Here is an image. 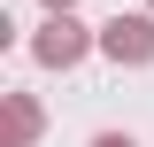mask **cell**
<instances>
[{"instance_id": "obj_4", "label": "cell", "mask_w": 154, "mask_h": 147, "mask_svg": "<svg viewBox=\"0 0 154 147\" xmlns=\"http://www.w3.org/2000/svg\"><path fill=\"white\" fill-rule=\"evenodd\" d=\"M93 147H139L131 132H93Z\"/></svg>"}, {"instance_id": "obj_3", "label": "cell", "mask_w": 154, "mask_h": 147, "mask_svg": "<svg viewBox=\"0 0 154 147\" xmlns=\"http://www.w3.org/2000/svg\"><path fill=\"white\" fill-rule=\"evenodd\" d=\"M0 109H8V139H0V147H38V132H46V109H38L31 93H0Z\"/></svg>"}, {"instance_id": "obj_6", "label": "cell", "mask_w": 154, "mask_h": 147, "mask_svg": "<svg viewBox=\"0 0 154 147\" xmlns=\"http://www.w3.org/2000/svg\"><path fill=\"white\" fill-rule=\"evenodd\" d=\"M146 16H154V0H146Z\"/></svg>"}, {"instance_id": "obj_2", "label": "cell", "mask_w": 154, "mask_h": 147, "mask_svg": "<svg viewBox=\"0 0 154 147\" xmlns=\"http://www.w3.org/2000/svg\"><path fill=\"white\" fill-rule=\"evenodd\" d=\"M100 54H108L116 70H146V62H154V16H146V8H139V16L116 8V16L100 23Z\"/></svg>"}, {"instance_id": "obj_1", "label": "cell", "mask_w": 154, "mask_h": 147, "mask_svg": "<svg viewBox=\"0 0 154 147\" xmlns=\"http://www.w3.org/2000/svg\"><path fill=\"white\" fill-rule=\"evenodd\" d=\"M85 54H100V31L85 16H46L31 31V62H46V70H77Z\"/></svg>"}, {"instance_id": "obj_5", "label": "cell", "mask_w": 154, "mask_h": 147, "mask_svg": "<svg viewBox=\"0 0 154 147\" xmlns=\"http://www.w3.org/2000/svg\"><path fill=\"white\" fill-rule=\"evenodd\" d=\"M38 8H46V16H77V0H38Z\"/></svg>"}]
</instances>
